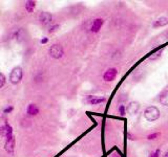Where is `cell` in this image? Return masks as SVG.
<instances>
[{"mask_svg":"<svg viewBox=\"0 0 168 157\" xmlns=\"http://www.w3.org/2000/svg\"><path fill=\"white\" fill-rule=\"evenodd\" d=\"M53 21V15L47 12H42L39 15V22L41 23L43 26H47V25L52 24Z\"/></svg>","mask_w":168,"mask_h":157,"instance_id":"cell-6","label":"cell"},{"mask_svg":"<svg viewBox=\"0 0 168 157\" xmlns=\"http://www.w3.org/2000/svg\"><path fill=\"white\" fill-rule=\"evenodd\" d=\"M47 42H48V39L46 38V37H43V38L40 40V43L41 44H45V43H47Z\"/></svg>","mask_w":168,"mask_h":157,"instance_id":"cell-22","label":"cell"},{"mask_svg":"<svg viewBox=\"0 0 168 157\" xmlns=\"http://www.w3.org/2000/svg\"><path fill=\"white\" fill-rule=\"evenodd\" d=\"M0 133H1V136L3 138L8 137L11 135H14L13 134V128H12L11 125H8L7 122H5L0 127Z\"/></svg>","mask_w":168,"mask_h":157,"instance_id":"cell-8","label":"cell"},{"mask_svg":"<svg viewBox=\"0 0 168 157\" xmlns=\"http://www.w3.org/2000/svg\"><path fill=\"white\" fill-rule=\"evenodd\" d=\"M85 101L89 105H98L101 103H105L107 99L104 96H98V95H88L86 96Z\"/></svg>","mask_w":168,"mask_h":157,"instance_id":"cell-7","label":"cell"},{"mask_svg":"<svg viewBox=\"0 0 168 157\" xmlns=\"http://www.w3.org/2000/svg\"><path fill=\"white\" fill-rule=\"evenodd\" d=\"M118 111H119V113H120L121 116H124V115H125V113H126V107L124 106V105H120L119 108H118Z\"/></svg>","mask_w":168,"mask_h":157,"instance_id":"cell-18","label":"cell"},{"mask_svg":"<svg viewBox=\"0 0 168 157\" xmlns=\"http://www.w3.org/2000/svg\"><path fill=\"white\" fill-rule=\"evenodd\" d=\"M139 109H140V104H139L138 102H130L129 104L127 105V107H126L127 113L131 114V115H134V114H137Z\"/></svg>","mask_w":168,"mask_h":157,"instance_id":"cell-10","label":"cell"},{"mask_svg":"<svg viewBox=\"0 0 168 157\" xmlns=\"http://www.w3.org/2000/svg\"><path fill=\"white\" fill-rule=\"evenodd\" d=\"M24 7H25V11L27 13H33L35 7H36V1H33V0H28V1H25L24 3Z\"/></svg>","mask_w":168,"mask_h":157,"instance_id":"cell-14","label":"cell"},{"mask_svg":"<svg viewBox=\"0 0 168 157\" xmlns=\"http://www.w3.org/2000/svg\"><path fill=\"white\" fill-rule=\"evenodd\" d=\"M22 76H23V71H22V68L20 66H16L12 69L11 73H10V82L12 84L14 85H17L21 82L22 80Z\"/></svg>","mask_w":168,"mask_h":157,"instance_id":"cell-2","label":"cell"},{"mask_svg":"<svg viewBox=\"0 0 168 157\" xmlns=\"http://www.w3.org/2000/svg\"><path fill=\"white\" fill-rule=\"evenodd\" d=\"M144 118L148 122H155L160 118V110L155 106H149L144 110Z\"/></svg>","mask_w":168,"mask_h":157,"instance_id":"cell-1","label":"cell"},{"mask_svg":"<svg viewBox=\"0 0 168 157\" xmlns=\"http://www.w3.org/2000/svg\"><path fill=\"white\" fill-rule=\"evenodd\" d=\"M15 136L11 135L8 137L4 138V149L5 151L10 154V155H13L14 151H15Z\"/></svg>","mask_w":168,"mask_h":157,"instance_id":"cell-4","label":"cell"},{"mask_svg":"<svg viewBox=\"0 0 168 157\" xmlns=\"http://www.w3.org/2000/svg\"><path fill=\"white\" fill-rule=\"evenodd\" d=\"M104 24V20L102 18H96L94 21H92V24L91 26V33H99V30H101V27L103 26Z\"/></svg>","mask_w":168,"mask_h":157,"instance_id":"cell-9","label":"cell"},{"mask_svg":"<svg viewBox=\"0 0 168 157\" xmlns=\"http://www.w3.org/2000/svg\"><path fill=\"white\" fill-rule=\"evenodd\" d=\"M167 24H168V18H166V17H160V18H158L157 20L153 21L152 26L155 28H158V27L166 26Z\"/></svg>","mask_w":168,"mask_h":157,"instance_id":"cell-11","label":"cell"},{"mask_svg":"<svg viewBox=\"0 0 168 157\" xmlns=\"http://www.w3.org/2000/svg\"><path fill=\"white\" fill-rule=\"evenodd\" d=\"M40 112L38 106L36 104H30L27 108V113L30 116H36L38 115Z\"/></svg>","mask_w":168,"mask_h":157,"instance_id":"cell-12","label":"cell"},{"mask_svg":"<svg viewBox=\"0 0 168 157\" xmlns=\"http://www.w3.org/2000/svg\"><path fill=\"white\" fill-rule=\"evenodd\" d=\"M159 135H160V134H159L158 132L157 133H151V134H149V135L147 136V138H148L149 141H151V139H156Z\"/></svg>","mask_w":168,"mask_h":157,"instance_id":"cell-21","label":"cell"},{"mask_svg":"<svg viewBox=\"0 0 168 157\" xmlns=\"http://www.w3.org/2000/svg\"><path fill=\"white\" fill-rule=\"evenodd\" d=\"M165 157H168V153H166V155H165Z\"/></svg>","mask_w":168,"mask_h":157,"instance_id":"cell-23","label":"cell"},{"mask_svg":"<svg viewBox=\"0 0 168 157\" xmlns=\"http://www.w3.org/2000/svg\"><path fill=\"white\" fill-rule=\"evenodd\" d=\"M59 24H52L50 27H48V33L50 34H54V33H56V31L59 30Z\"/></svg>","mask_w":168,"mask_h":157,"instance_id":"cell-16","label":"cell"},{"mask_svg":"<svg viewBox=\"0 0 168 157\" xmlns=\"http://www.w3.org/2000/svg\"><path fill=\"white\" fill-rule=\"evenodd\" d=\"M160 154H161V151L160 149H157L156 151H153L148 155V157H160Z\"/></svg>","mask_w":168,"mask_h":157,"instance_id":"cell-19","label":"cell"},{"mask_svg":"<svg viewBox=\"0 0 168 157\" xmlns=\"http://www.w3.org/2000/svg\"><path fill=\"white\" fill-rule=\"evenodd\" d=\"M159 102L163 106H168V89L163 90L159 95Z\"/></svg>","mask_w":168,"mask_h":157,"instance_id":"cell-13","label":"cell"},{"mask_svg":"<svg viewBox=\"0 0 168 157\" xmlns=\"http://www.w3.org/2000/svg\"><path fill=\"white\" fill-rule=\"evenodd\" d=\"M5 82H7V78L3 73H0V88H3L5 85Z\"/></svg>","mask_w":168,"mask_h":157,"instance_id":"cell-17","label":"cell"},{"mask_svg":"<svg viewBox=\"0 0 168 157\" xmlns=\"http://www.w3.org/2000/svg\"><path fill=\"white\" fill-rule=\"evenodd\" d=\"M162 53H163V48H161V49H159V50H156L153 53H150L148 57H149V59L151 60V61H156V60L161 58Z\"/></svg>","mask_w":168,"mask_h":157,"instance_id":"cell-15","label":"cell"},{"mask_svg":"<svg viewBox=\"0 0 168 157\" xmlns=\"http://www.w3.org/2000/svg\"><path fill=\"white\" fill-rule=\"evenodd\" d=\"M13 110H14V107L10 105V106H7V107H5L4 109H3V113H4V114H8V113H11Z\"/></svg>","mask_w":168,"mask_h":157,"instance_id":"cell-20","label":"cell"},{"mask_svg":"<svg viewBox=\"0 0 168 157\" xmlns=\"http://www.w3.org/2000/svg\"><path fill=\"white\" fill-rule=\"evenodd\" d=\"M48 55H50L53 59H61L63 55H64V49L60 44H53L48 49Z\"/></svg>","mask_w":168,"mask_h":157,"instance_id":"cell-3","label":"cell"},{"mask_svg":"<svg viewBox=\"0 0 168 157\" xmlns=\"http://www.w3.org/2000/svg\"><path fill=\"white\" fill-rule=\"evenodd\" d=\"M117 76H118V69H117V68L111 67V68H108V69L104 72L103 80L105 82H112V81H115V80H116Z\"/></svg>","mask_w":168,"mask_h":157,"instance_id":"cell-5","label":"cell"}]
</instances>
